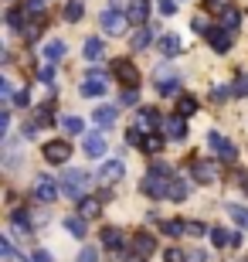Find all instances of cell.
<instances>
[{"label":"cell","mask_w":248,"mask_h":262,"mask_svg":"<svg viewBox=\"0 0 248 262\" xmlns=\"http://www.w3.org/2000/svg\"><path fill=\"white\" fill-rule=\"evenodd\" d=\"M44 58L48 61L65 58V41H48V45H44Z\"/></svg>","instance_id":"484cf974"},{"label":"cell","mask_w":248,"mask_h":262,"mask_svg":"<svg viewBox=\"0 0 248 262\" xmlns=\"http://www.w3.org/2000/svg\"><path fill=\"white\" fill-rule=\"evenodd\" d=\"M211 242L221 249V245H231V242H235V235H228L224 228H211Z\"/></svg>","instance_id":"4dcf8cb0"},{"label":"cell","mask_w":248,"mask_h":262,"mask_svg":"<svg viewBox=\"0 0 248 262\" xmlns=\"http://www.w3.org/2000/svg\"><path fill=\"white\" fill-rule=\"evenodd\" d=\"M112 75L123 82V89H140V72H136L133 61L116 58V61H112Z\"/></svg>","instance_id":"277c9868"},{"label":"cell","mask_w":248,"mask_h":262,"mask_svg":"<svg viewBox=\"0 0 248 262\" xmlns=\"http://www.w3.org/2000/svg\"><path fill=\"white\" fill-rule=\"evenodd\" d=\"M102 245L105 249H123V235L116 232V228H105L102 232Z\"/></svg>","instance_id":"f1b7e54d"},{"label":"cell","mask_w":248,"mask_h":262,"mask_svg":"<svg viewBox=\"0 0 248 262\" xmlns=\"http://www.w3.org/2000/svg\"><path fill=\"white\" fill-rule=\"evenodd\" d=\"M163 259H167V262H187V255H184L181 249H167V252H163Z\"/></svg>","instance_id":"7bdbcfd3"},{"label":"cell","mask_w":248,"mask_h":262,"mask_svg":"<svg viewBox=\"0 0 248 262\" xmlns=\"http://www.w3.org/2000/svg\"><path fill=\"white\" fill-rule=\"evenodd\" d=\"M82 51H85V61H99L102 58V38H88Z\"/></svg>","instance_id":"7402d4cb"},{"label":"cell","mask_w":248,"mask_h":262,"mask_svg":"<svg viewBox=\"0 0 248 262\" xmlns=\"http://www.w3.org/2000/svg\"><path fill=\"white\" fill-rule=\"evenodd\" d=\"M187 191H191V187H187V181H181V177H173L170 184H167V198H170V201H184Z\"/></svg>","instance_id":"ac0fdd59"},{"label":"cell","mask_w":248,"mask_h":262,"mask_svg":"<svg viewBox=\"0 0 248 262\" xmlns=\"http://www.w3.org/2000/svg\"><path fill=\"white\" fill-rule=\"evenodd\" d=\"M228 214L241 225V228H248V211H245V208H238V204H228Z\"/></svg>","instance_id":"8d00e7d4"},{"label":"cell","mask_w":248,"mask_h":262,"mask_svg":"<svg viewBox=\"0 0 248 262\" xmlns=\"http://www.w3.org/2000/svg\"><path fill=\"white\" fill-rule=\"evenodd\" d=\"M150 174H156V177H170V164H153V167H150Z\"/></svg>","instance_id":"7dc6e473"},{"label":"cell","mask_w":248,"mask_h":262,"mask_svg":"<svg viewBox=\"0 0 248 262\" xmlns=\"http://www.w3.org/2000/svg\"><path fill=\"white\" fill-rule=\"evenodd\" d=\"M146 14H150V0H133V4H129V20L143 24Z\"/></svg>","instance_id":"ffe728a7"},{"label":"cell","mask_w":248,"mask_h":262,"mask_svg":"<svg viewBox=\"0 0 248 262\" xmlns=\"http://www.w3.org/2000/svg\"><path fill=\"white\" fill-rule=\"evenodd\" d=\"M99 24H102V31L105 34H126V28H129V14H123L119 7H109V10H102V17H99Z\"/></svg>","instance_id":"6da1fadb"},{"label":"cell","mask_w":248,"mask_h":262,"mask_svg":"<svg viewBox=\"0 0 248 262\" xmlns=\"http://www.w3.org/2000/svg\"><path fill=\"white\" fill-rule=\"evenodd\" d=\"M150 41H153V31L140 28V31H136V34H133V38H129V45H133V51H143L146 45H150Z\"/></svg>","instance_id":"603a6c76"},{"label":"cell","mask_w":248,"mask_h":262,"mask_svg":"<svg viewBox=\"0 0 248 262\" xmlns=\"http://www.w3.org/2000/svg\"><path fill=\"white\" fill-rule=\"evenodd\" d=\"M167 184H170V177H156V174H150L143 181V191L150 198H167Z\"/></svg>","instance_id":"9a60e30c"},{"label":"cell","mask_w":248,"mask_h":262,"mask_svg":"<svg viewBox=\"0 0 248 262\" xmlns=\"http://www.w3.org/2000/svg\"><path fill=\"white\" fill-rule=\"evenodd\" d=\"M123 174H126L123 160H105L102 170H99V181H102V184H116V181H123Z\"/></svg>","instance_id":"9c48e42d"},{"label":"cell","mask_w":248,"mask_h":262,"mask_svg":"<svg viewBox=\"0 0 248 262\" xmlns=\"http://www.w3.org/2000/svg\"><path fill=\"white\" fill-rule=\"evenodd\" d=\"M160 123H163L160 113H156L153 106H143L140 113H136V123H133V126H136V129H143V133H150V129H156Z\"/></svg>","instance_id":"52a82bcc"},{"label":"cell","mask_w":248,"mask_h":262,"mask_svg":"<svg viewBox=\"0 0 248 262\" xmlns=\"http://www.w3.org/2000/svg\"><path fill=\"white\" fill-rule=\"evenodd\" d=\"M65 225H68V232L75 235V238H82V235L88 232V225H85V218H82V214H75V218H68Z\"/></svg>","instance_id":"83f0119b"},{"label":"cell","mask_w":248,"mask_h":262,"mask_svg":"<svg viewBox=\"0 0 248 262\" xmlns=\"http://www.w3.org/2000/svg\"><path fill=\"white\" fill-rule=\"evenodd\" d=\"M116 116H119V113H116V106H99L96 113H92V119H96V123H99L102 129L116 126Z\"/></svg>","instance_id":"2e32d148"},{"label":"cell","mask_w":248,"mask_h":262,"mask_svg":"<svg viewBox=\"0 0 248 262\" xmlns=\"http://www.w3.org/2000/svg\"><path fill=\"white\" fill-rule=\"evenodd\" d=\"M156 10H160L163 17H173L177 14V0H156Z\"/></svg>","instance_id":"74e56055"},{"label":"cell","mask_w":248,"mask_h":262,"mask_svg":"<svg viewBox=\"0 0 248 262\" xmlns=\"http://www.w3.org/2000/svg\"><path fill=\"white\" fill-rule=\"evenodd\" d=\"M177 113H181V116H194V113H197V99L194 96H181L177 99Z\"/></svg>","instance_id":"4316f807"},{"label":"cell","mask_w":248,"mask_h":262,"mask_svg":"<svg viewBox=\"0 0 248 262\" xmlns=\"http://www.w3.org/2000/svg\"><path fill=\"white\" fill-rule=\"evenodd\" d=\"M0 96H4V99H14V85H10V78H0Z\"/></svg>","instance_id":"bcb514c9"},{"label":"cell","mask_w":248,"mask_h":262,"mask_svg":"<svg viewBox=\"0 0 248 262\" xmlns=\"http://www.w3.org/2000/svg\"><path fill=\"white\" fill-rule=\"evenodd\" d=\"M221 4H224V0H208V7H211V10H224Z\"/></svg>","instance_id":"f5cc1de1"},{"label":"cell","mask_w":248,"mask_h":262,"mask_svg":"<svg viewBox=\"0 0 248 262\" xmlns=\"http://www.w3.org/2000/svg\"><path fill=\"white\" fill-rule=\"evenodd\" d=\"M58 194H61V184H55V177H51V174H41L38 181H34V198H38L41 204H51Z\"/></svg>","instance_id":"5b68a950"},{"label":"cell","mask_w":248,"mask_h":262,"mask_svg":"<svg viewBox=\"0 0 248 262\" xmlns=\"http://www.w3.org/2000/svg\"><path fill=\"white\" fill-rule=\"evenodd\" d=\"M126 140H129V143H133V146H143V140H146V136H143V129H129V133H126Z\"/></svg>","instance_id":"b9f144b4"},{"label":"cell","mask_w":248,"mask_h":262,"mask_svg":"<svg viewBox=\"0 0 248 262\" xmlns=\"http://www.w3.org/2000/svg\"><path fill=\"white\" fill-rule=\"evenodd\" d=\"M231 96H248V75H245V72H238V75H235V85H231Z\"/></svg>","instance_id":"836d02e7"},{"label":"cell","mask_w":248,"mask_h":262,"mask_svg":"<svg viewBox=\"0 0 248 262\" xmlns=\"http://www.w3.org/2000/svg\"><path fill=\"white\" fill-rule=\"evenodd\" d=\"M82 14H85V7H82V0H72L65 7V20H82Z\"/></svg>","instance_id":"d6a6232c"},{"label":"cell","mask_w":248,"mask_h":262,"mask_svg":"<svg viewBox=\"0 0 248 262\" xmlns=\"http://www.w3.org/2000/svg\"><path fill=\"white\" fill-rule=\"evenodd\" d=\"M160 96H181V82L177 78H167V82H160Z\"/></svg>","instance_id":"e575fe53"},{"label":"cell","mask_w":248,"mask_h":262,"mask_svg":"<svg viewBox=\"0 0 248 262\" xmlns=\"http://www.w3.org/2000/svg\"><path fill=\"white\" fill-rule=\"evenodd\" d=\"M187 235H194V238H200V235H211V232H208V228H204L200 222H187Z\"/></svg>","instance_id":"60d3db41"},{"label":"cell","mask_w":248,"mask_h":262,"mask_svg":"<svg viewBox=\"0 0 248 262\" xmlns=\"http://www.w3.org/2000/svg\"><path fill=\"white\" fill-rule=\"evenodd\" d=\"M28 262H51V255L44 252V249H38V252H31V255H28Z\"/></svg>","instance_id":"681fc988"},{"label":"cell","mask_w":248,"mask_h":262,"mask_svg":"<svg viewBox=\"0 0 248 262\" xmlns=\"http://www.w3.org/2000/svg\"><path fill=\"white\" fill-rule=\"evenodd\" d=\"M24 14H28V7H14V10H10V14H7V24H10V28H14V31H20V34H24V28H28V24H24Z\"/></svg>","instance_id":"cb8c5ba5"},{"label":"cell","mask_w":248,"mask_h":262,"mask_svg":"<svg viewBox=\"0 0 248 262\" xmlns=\"http://www.w3.org/2000/svg\"><path fill=\"white\" fill-rule=\"evenodd\" d=\"M136 99H140V89H126V92H123V102H126V106H133Z\"/></svg>","instance_id":"c3c4849f"},{"label":"cell","mask_w":248,"mask_h":262,"mask_svg":"<svg viewBox=\"0 0 248 262\" xmlns=\"http://www.w3.org/2000/svg\"><path fill=\"white\" fill-rule=\"evenodd\" d=\"M156 45H160V51L167 55V58L181 55V34H177V31H163L160 38H156Z\"/></svg>","instance_id":"4fadbf2b"},{"label":"cell","mask_w":248,"mask_h":262,"mask_svg":"<svg viewBox=\"0 0 248 262\" xmlns=\"http://www.w3.org/2000/svg\"><path fill=\"white\" fill-rule=\"evenodd\" d=\"M208 41H211V48H214V51H228L231 48V34H228V31H218V28L208 31Z\"/></svg>","instance_id":"e0dca14e"},{"label":"cell","mask_w":248,"mask_h":262,"mask_svg":"<svg viewBox=\"0 0 248 262\" xmlns=\"http://www.w3.org/2000/svg\"><path fill=\"white\" fill-rule=\"evenodd\" d=\"M218 164H211V160H197V164H194V181H197V184H214V181H218Z\"/></svg>","instance_id":"ba28073f"},{"label":"cell","mask_w":248,"mask_h":262,"mask_svg":"<svg viewBox=\"0 0 248 262\" xmlns=\"http://www.w3.org/2000/svg\"><path fill=\"white\" fill-rule=\"evenodd\" d=\"M68 157H72V143H65V140L44 143V160H48V164H65Z\"/></svg>","instance_id":"8992f818"},{"label":"cell","mask_w":248,"mask_h":262,"mask_svg":"<svg viewBox=\"0 0 248 262\" xmlns=\"http://www.w3.org/2000/svg\"><path fill=\"white\" fill-rule=\"evenodd\" d=\"M78 262H99V252L96 249H82V252H78Z\"/></svg>","instance_id":"f6af8a7d"},{"label":"cell","mask_w":248,"mask_h":262,"mask_svg":"<svg viewBox=\"0 0 248 262\" xmlns=\"http://www.w3.org/2000/svg\"><path fill=\"white\" fill-rule=\"evenodd\" d=\"M0 255H4V262H14V259H17V252H14L10 238H0Z\"/></svg>","instance_id":"f35d334b"},{"label":"cell","mask_w":248,"mask_h":262,"mask_svg":"<svg viewBox=\"0 0 248 262\" xmlns=\"http://www.w3.org/2000/svg\"><path fill=\"white\" fill-rule=\"evenodd\" d=\"M241 184H245V191H248V177H241Z\"/></svg>","instance_id":"11a10c76"},{"label":"cell","mask_w":248,"mask_h":262,"mask_svg":"<svg viewBox=\"0 0 248 262\" xmlns=\"http://www.w3.org/2000/svg\"><path fill=\"white\" fill-rule=\"evenodd\" d=\"M85 184H88V174L85 170H68L65 177H61V194L65 198H82V191H85Z\"/></svg>","instance_id":"7a4b0ae2"},{"label":"cell","mask_w":248,"mask_h":262,"mask_svg":"<svg viewBox=\"0 0 248 262\" xmlns=\"http://www.w3.org/2000/svg\"><path fill=\"white\" fill-rule=\"evenodd\" d=\"M211 99H214V102H224V99H228V89H224V85H218L214 92H211Z\"/></svg>","instance_id":"f907efd6"},{"label":"cell","mask_w":248,"mask_h":262,"mask_svg":"<svg viewBox=\"0 0 248 262\" xmlns=\"http://www.w3.org/2000/svg\"><path fill=\"white\" fill-rule=\"evenodd\" d=\"M163 232H167V235H173V238H177V235H187V222H177V218H173V222H167V225H163Z\"/></svg>","instance_id":"d590c367"},{"label":"cell","mask_w":248,"mask_h":262,"mask_svg":"<svg viewBox=\"0 0 248 262\" xmlns=\"http://www.w3.org/2000/svg\"><path fill=\"white\" fill-rule=\"evenodd\" d=\"M14 102H17V106H28L31 96H28V92H14Z\"/></svg>","instance_id":"816d5d0a"},{"label":"cell","mask_w":248,"mask_h":262,"mask_svg":"<svg viewBox=\"0 0 248 262\" xmlns=\"http://www.w3.org/2000/svg\"><path fill=\"white\" fill-rule=\"evenodd\" d=\"M61 129H65V133H82L85 123H82L78 116H61Z\"/></svg>","instance_id":"f546056e"},{"label":"cell","mask_w":248,"mask_h":262,"mask_svg":"<svg viewBox=\"0 0 248 262\" xmlns=\"http://www.w3.org/2000/svg\"><path fill=\"white\" fill-rule=\"evenodd\" d=\"M102 201L105 198H78V214H82V218H85V222H92V218H99V214H102Z\"/></svg>","instance_id":"8fae6325"},{"label":"cell","mask_w":248,"mask_h":262,"mask_svg":"<svg viewBox=\"0 0 248 262\" xmlns=\"http://www.w3.org/2000/svg\"><path fill=\"white\" fill-rule=\"evenodd\" d=\"M140 150H146V154H160V150H163V140H160L156 133H150V136L143 140V146H140Z\"/></svg>","instance_id":"1f68e13d"},{"label":"cell","mask_w":248,"mask_h":262,"mask_svg":"<svg viewBox=\"0 0 248 262\" xmlns=\"http://www.w3.org/2000/svg\"><path fill=\"white\" fill-rule=\"evenodd\" d=\"M208 143H211V150H214L221 160H235V157H238V150H235V146H231L221 133H211V136H208Z\"/></svg>","instance_id":"30bf717a"},{"label":"cell","mask_w":248,"mask_h":262,"mask_svg":"<svg viewBox=\"0 0 248 262\" xmlns=\"http://www.w3.org/2000/svg\"><path fill=\"white\" fill-rule=\"evenodd\" d=\"M85 154L88 157H105V150H109V143H105V133H85Z\"/></svg>","instance_id":"5bb4252c"},{"label":"cell","mask_w":248,"mask_h":262,"mask_svg":"<svg viewBox=\"0 0 248 262\" xmlns=\"http://www.w3.org/2000/svg\"><path fill=\"white\" fill-rule=\"evenodd\" d=\"M133 249H136V252H140V255H150V252H156V242H153V235L140 232V235H136V238H133Z\"/></svg>","instance_id":"d6986e66"},{"label":"cell","mask_w":248,"mask_h":262,"mask_svg":"<svg viewBox=\"0 0 248 262\" xmlns=\"http://www.w3.org/2000/svg\"><path fill=\"white\" fill-rule=\"evenodd\" d=\"M105 89H109V78H105L102 72H88V75L82 78L78 92H82L85 99H99V96H105Z\"/></svg>","instance_id":"3957f363"},{"label":"cell","mask_w":248,"mask_h":262,"mask_svg":"<svg viewBox=\"0 0 248 262\" xmlns=\"http://www.w3.org/2000/svg\"><path fill=\"white\" fill-rule=\"evenodd\" d=\"M14 225H17L20 232H31V214L28 211H14Z\"/></svg>","instance_id":"ab89813d"},{"label":"cell","mask_w":248,"mask_h":262,"mask_svg":"<svg viewBox=\"0 0 248 262\" xmlns=\"http://www.w3.org/2000/svg\"><path fill=\"white\" fill-rule=\"evenodd\" d=\"M38 78L44 82V85H51V82L58 78V65H55V61H41V65H38Z\"/></svg>","instance_id":"44dd1931"},{"label":"cell","mask_w":248,"mask_h":262,"mask_svg":"<svg viewBox=\"0 0 248 262\" xmlns=\"http://www.w3.org/2000/svg\"><path fill=\"white\" fill-rule=\"evenodd\" d=\"M221 24H224L228 31H235V28L241 24V14H238L235 7H224V10H221Z\"/></svg>","instance_id":"d4e9b609"},{"label":"cell","mask_w":248,"mask_h":262,"mask_svg":"<svg viewBox=\"0 0 248 262\" xmlns=\"http://www.w3.org/2000/svg\"><path fill=\"white\" fill-rule=\"evenodd\" d=\"M184 119L187 116H181V113H177V116H167L163 119V133L170 136V140H184V136H187V123H184Z\"/></svg>","instance_id":"7c38bea8"},{"label":"cell","mask_w":248,"mask_h":262,"mask_svg":"<svg viewBox=\"0 0 248 262\" xmlns=\"http://www.w3.org/2000/svg\"><path fill=\"white\" fill-rule=\"evenodd\" d=\"M123 4H133V0H109V7H123Z\"/></svg>","instance_id":"db71d44e"},{"label":"cell","mask_w":248,"mask_h":262,"mask_svg":"<svg viewBox=\"0 0 248 262\" xmlns=\"http://www.w3.org/2000/svg\"><path fill=\"white\" fill-rule=\"evenodd\" d=\"M191 28L194 31H208V17H204V14H194V17H191Z\"/></svg>","instance_id":"ee69618b"}]
</instances>
